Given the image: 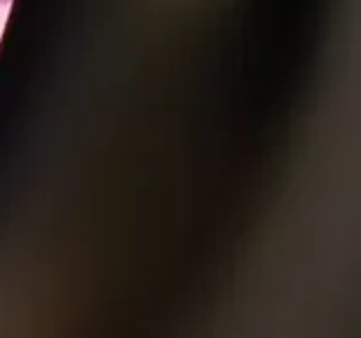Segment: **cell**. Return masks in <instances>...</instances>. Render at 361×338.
Returning <instances> with one entry per match:
<instances>
[{"label": "cell", "instance_id": "1", "mask_svg": "<svg viewBox=\"0 0 361 338\" xmlns=\"http://www.w3.org/2000/svg\"><path fill=\"white\" fill-rule=\"evenodd\" d=\"M7 3H10V0H0V5H7Z\"/></svg>", "mask_w": 361, "mask_h": 338}]
</instances>
